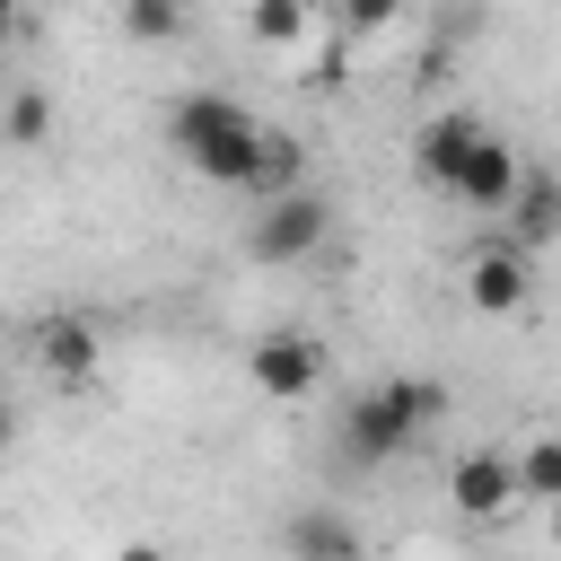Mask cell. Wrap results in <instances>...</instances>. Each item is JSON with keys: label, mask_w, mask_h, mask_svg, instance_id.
I'll return each mask as SVG.
<instances>
[{"label": "cell", "mask_w": 561, "mask_h": 561, "mask_svg": "<svg viewBox=\"0 0 561 561\" xmlns=\"http://www.w3.org/2000/svg\"><path fill=\"white\" fill-rule=\"evenodd\" d=\"M263 131H272V123H254V114H245L237 96H219V88H193V96L167 105V149H175L202 184H228V193H254Z\"/></svg>", "instance_id": "cell-1"}, {"label": "cell", "mask_w": 561, "mask_h": 561, "mask_svg": "<svg viewBox=\"0 0 561 561\" xmlns=\"http://www.w3.org/2000/svg\"><path fill=\"white\" fill-rule=\"evenodd\" d=\"M438 412H447V386H430V377H386V386H368V394L342 403L333 447H342L351 465H394Z\"/></svg>", "instance_id": "cell-2"}, {"label": "cell", "mask_w": 561, "mask_h": 561, "mask_svg": "<svg viewBox=\"0 0 561 561\" xmlns=\"http://www.w3.org/2000/svg\"><path fill=\"white\" fill-rule=\"evenodd\" d=\"M324 237H333V202H324V193L254 202V219H245V254H254V263H307Z\"/></svg>", "instance_id": "cell-3"}, {"label": "cell", "mask_w": 561, "mask_h": 561, "mask_svg": "<svg viewBox=\"0 0 561 561\" xmlns=\"http://www.w3.org/2000/svg\"><path fill=\"white\" fill-rule=\"evenodd\" d=\"M245 377H254L272 403H307V394H316V377H324V342H316V333H298V324H289V333H263V342L245 351Z\"/></svg>", "instance_id": "cell-4"}, {"label": "cell", "mask_w": 561, "mask_h": 561, "mask_svg": "<svg viewBox=\"0 0 561 561\" xmlns=\"http://www.w3.org/2000/svg\"><path fill=\"white\" fill-rule=\"evenodd\" d=\"M280 561H368V535H359V517H351V508L307 500V508H289V517H280Z\"/></svg>", "instance_id": "cell-5"}, {"label": "cell", "mask_w": 561, "mask_h": 561, "mask_svg": "<svg viewBox=\"0 0 561 561\" xmlns=\"http://www.w3.org/2000/svg\"><path fill=\"white\" fill-rule=\"evenodd\" d=\"M482 131H491V123H473V114H421V131H412V175L438 184V193H456V175H465V158H473Z\"/></svg>", "instance_id": "cell-6"}, {"label": "cell", "mask_w": 561, "mask_h": 561, "mask_svg": "<svg viewBox=\"0 0 561 561\" xmlns=\"http://www.w3.org/2000/svg\"><path fill=\"white\" fill-rule=\"evenodd\" d=\"M447 500H456V517H500V508H517V456H500V447L456 456V465H447Z\"/></svg>", "instance_id": "cell-7"}, {"label": "cell", "mask_w": 561, "mask_h": 561, "mask_svg": "<svg viewBox=\"0 0 561 561\" xmlns=\"http://www.w3.org/2000/svg\"><path fill=\"white\" fill-rule=\"evenodd\" d=\"M517 184H526L517 149H508L500 131H482V140H473V158H465V175H456V202H473V210H508V202H517Z\"/></svg>", "instance_id": "cell-8"}, {"label": "cell", "mask_w": 561, "mask_h": 561, "mask_svg": "<svg viewBox=\"0 0 561 561\" xmlns=\"http://www.w3.org/2000/svg\"><path fill=\"white\" fill-rule=\"evenodd\" d=\"M96 359H105V342H96L88 316H44V324H35V368H44V377L79 386V377H96Z\"/></svg>", "instance_id": "cell-9"}, {"label": "cell", "mask_w": 561, "mask_h": 561, "mask_svg": "<svg viewBox=\"0 0 561 561\" xmlns=\"http://www.w3.org/2000/svg\"><path fill=\"white\" fill-rule=\"evenodd\" d=\"M526 254L517 245H482L473 263H465V298L482 307V316H508V307H526Z\"/></svg>", "instance_id": "cell-10"}, {"label": "cell", "mask_w": 561, "mask_h": 561, "mask_svg": "<svg viewBox=\"0 0 561 561\" xmlns=\"http://www.w3.org/2000/svg\"><path fill=\"white\" fill-rule=\"evenodd\" d=\"M552 237H561V175H526L517 202H508V245L526 254V245H552Z\"/></svg>", "instance_id": "cell-11"}, {"label": "cell", "mask_w": 561, "mask_h": 561, "mask_svg": "<svg viewBox=\"0 0 561 561\" xmlns=\"http://www.w3.org/2000/svg\"><path fill=\"white\" fill-rule=\"evenodd\" d=\"M307 193V149L289 131H263V158H254V202H289Z\"/></svg>", "instance_id": "cell-12"}, {"label": "cell", "mask_w": 561, "mask_h": 561, "mask_svg": "<svg viewBox=\"0 0 561 561\" xmlns=\"http://www.w3.org/2000/svg\"><path fill=\"white\" fill-rule=\"evenodd\" d=\"M0 140H9V149H44V140H53V96H44V88H18V96L0 105Z\"/></svg>", "instance_id": "cell-13"}, {"label": "cell", "mask_w": 561, "mask_h": 561, "mask_svg": "<svg viewBox=\"0 0 561 561\" xmlns=\"http://www.w3.org/2000/svg\"><path fill=\"white\" fill-rule=\"evenodd\" d=\"M517 500H543V508H561V438H535V447L517 456Z\"/></svg>", "instance_id": "cell-14"}, {"label": "cell", "mask_w": 561, "mask_h": 561, "mask_svg": "<svg viewBox=\"0 0 561 561\" xmlns=\"http://www.w3.org/2000/svg\"><path fill=\"white\" fill-rule=\"evenodd\" d=\"M131 44H175L184 35V9L175 0H123V18H114Z\"/></svg>", "instance_id": "cell-15"}, {"label": "cell", "mask_w": 561, "mask_h": 561, "mask_svg": "<svg viewBox=\"0 0 561 561\" xmlns=\"http://www.w3.org/2000/svg\"><path fill=\"white\" fill-rule=\"evenodd\" d=\"M245 26H254L263 44H298V35H307V9H298V0H254Z\"/></svg>", "instance_id": "cell-16"}, {"label": "cell", "mask_w": 561, "mask_h": 561, "mask_svg": "<svg viewBox=\"0 0 561 561\" xmlns=\"http://www.w3.org/2000/svg\"><path fill=\"white\" fill-rule=\"evenodd\" d=\"M114 561H167V543H149V535H131V543H123Z\"/></svg>", "instance_id": "cell-17"}, {"label": "cell", "mask_w": 561, "mask_h": 561, "mask_svg": "<svg viewBox=\"0 0 561 561\" xmlns=\"http://www.w3.org/2000/svg\"><path fill=\"white\" fill-rule=\"evenodd\" d=\"M9 438H18V412H9V403H0V456H9Z\"/></svg>", "instance_id": "cell-18"}, {"label": "cell", "mask_w": 561, "mask_h": 561, "mask_svg": "<svg viewBox=\"0 0 561 561\" xmlns=\"http://www.w3.org/2000/svg\"><path fill=\"white\" fill-rule=\"evenodd\" d=\"M9 35H18V9H9V0H0V44H9Z\"/></svg>", "instance_id": "cell-19"}, {"label": "cell", "mask_w": 561, "mask_h": 561, "mask_svg": "<svg viewBox=\"0 0 561 561\" xmlns=\"http://www.w3.org/2000/svg\"><path fill=\"white\" fill-rule=\"evenodd\" d=\"M552 543H561V508H552Z\"/></svg>", "instance_id": "cell-20"}]
</instances>
